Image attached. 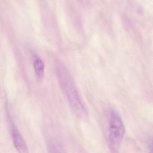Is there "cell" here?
I'll use <instances>...</instances> for the list:
<instances>
[{
  "instance_id": "obj_1",
  "label": "cell",
  "mask_w": 153,
  "mask_h": 153,
  "mask_svg": "<svg viewBox=\"0 0 153 153\" xmlns=\"http://www.w3.org/2000/svg\"><path fill=\"white\" fill-rule=\"evenodd\" d=\"M57 77L61 88L74 113L80 117L87 116V111L82 100L73 80L67 69L62 64L56 68Z\"/></svg>"
},
{
  "instance_id": "obj_2",
  "label": "cell",
  "mask_w": 153,
  "mask_h": 153,
  "mask_svg": "<svg viewBox=\"0 0 153 153\" xmlns=\"http://www.w3.org/2000/svg\"><path fill=\"white\" fill-rule=\"evenodd\" d=\"M108 126V140L110 146L114 151L118 150L125 134V128L119 114L114 109H110L107 113Z\"/></svg>"
},
{
  "instance_id": "obj_3",
  "label": "cell",
  "mask_w": 153,
  "mask_h": 153,
  "mask_svg": "<svg viewBox=\"0 0 153 153\" xmlns=\"http://www.w3.org/2000/svg\"><path fill=\"white\" fill-rule=\"evenodd\" d=\"M11 134L13 144L19 153H29L24 138L16 128H12Z\"/></svg>"
},
{
  "instance_id": "obj_4",
  "label": "cell",
  "mask_w": 153,
  "mask_h": 153,
  "mask_svg": "<svg viewBox=\"0 0 153 153\" xmlns=\"http://www.w3.org/2000/svg\"><path fill=\"white\" fill-rule=\"evenodd\" d=\"M34 67L35 74L38 81H42L45 75V64L44 62L39 57L35 58L34 62Z\"/></svg>"
},
{
  "instance_id": "obj_5",
  "label": "cell",
  "mask_w": 153,
  "mask_h": 153,
  "mask_svg": "<svg viewBox=\"0 0 153 153\" xmlns=\"http://www.w3.org/2000/svg\"><path fill=\"white\" fill-rule=\"evenodd\" d=\"M49 153H62L59 149L54 145H50L48 147Z\"/></svg>"
},
{
  "instance_id": "obj_6",
  "label": "cell",
  "mask_w": 153,
  "mask_h": 153,
  "mask_svg": "<svg viewBox=\"0 0 153 153\" xmlns=\"http://www.w3.org/2000/svg\"><path fill=\"white\" fill-rule=\"evenodd\" d=\"M150 153H153V140L150 143Z\"/></svg>"
}]
</instances>
